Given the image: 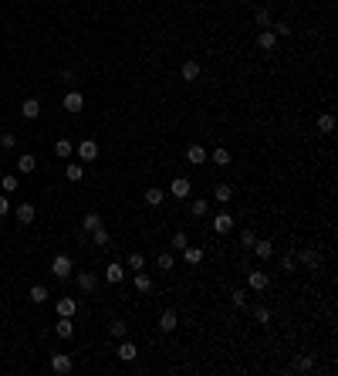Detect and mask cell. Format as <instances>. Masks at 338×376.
I'll return each instance as SVG.
<instances>
[{
	"instance_id": "6da1fadb",
	"label": "cell",
	"mask_w": 338,
	"mask_h": 376,
	"mask_svg": "<svg viewBox=\"0 0 338 376\" xmlns=\"http://www.w3.org/2000/svg\"><path fill=\"white\" fill-rule=\"evenodd\" d=\"M71 271H74L71 258H68V254H54V261H51V275H54V278H68Z\"/></svg>"
},
{
	"instance_id": "7a4b0ae2",
	"label": "cell",
	"mask_w": 338,
	"mask_h": 376,
	"mask_svg": "<svg viewBox=\"0 0 338 376\" xmlns=\"http://www.w3.org/2000/svg\"><path fill=\"white\" fill-rule=\"evenodd\" d=\"M169 193H173V196H176V200H186V196H190V193H193V183H190V180H186V176H176V180H173V183H169Z\"/></svg>"
},
{
	"instance_id": "3957f363",
	"label": "cell",
	"mask_w": 338,
	"mask_h": 376,
	"mask_svg": "<svg viewBox=\"0 0 338 376\" xmlns=\"http://www.w3.org/2000/svg\"><path fill=\"white\" fill-rule=\"evenodd\" d=\"M71 366H74L71 356H65V352H54V356H51V369H54L58 376H68V373H71Z\"/></svg>"
},
{
	"instance_id": "277c9868",
	"label": "cell",
	"mask_w": 338,
	"mask_h": 376,
	"mask_svg": "<svg viewBox=\"0 0 338 376\" xmlns=\"http://www.w3.org/2000/svg\"><path fill=\"white\" fill-rule=\"evenodd\" d=\"M179 329V315H176V309H166L159 315V332H176Z\"/></svg>"
},
{
	"instance_id": "5b68a950",
	"label": "cell",
	"mask_w": 338,
	"mask_h": 376,
	"mask_svg": "<svg viewBox=\"0 0 338 376\" xmlns=\"http://www.w3.org/2000/svg\"><path fill=\"white\" fill-rule=\"evenodd\" d=\"M105 281H108V285H119V281H125V264H119V261L105 264Z\"/></svg>"
},
{
	"instance_id": "8992f818",
	"label": "cell",
	"mask_w": 338,
	"mask_h": 376,
	"mask_svg": "<svg viewBox=\"0 0 338 376\" xmlns=\"http://www.w3.org/2000/svg\"><path fill=\"white\" fill-rule=\"evenodd\" d=\"M247 285L254 288V292H264V288L271 285V275H267V271H247Z\"/></svg>"
},
{
	"instance_id": "52a82bcc",
	"label": "cell",
	"mask_w": 338,
	"mask_h": 376,
	"mask_svg": "<svg viewBox=\"0 0 338 376\" xmlns=\"http://www.w3.org/2000/svg\"><path fill=\"white\" fill-rule=\"evenodd\" d=\"M206 159H210V153L200 146V142H193V146L186 149V163H193V166H203Z\"/></svg>"
},
{
	"instance_id": "ba28073f",
	"label": "cell",
	"mask_w": 338,
	"mask_h": 376,
	"mask_svg": "<svg viewBox=\"0 0 338 376\" xmlns=\"http://www.w3.org/2000/svg\"><path fill=\"white\" fill-rule=\"evenodd\" d=\"M95 156H98V142H95V139L78 142V159H81V163H91Z\"/></svg>"
},
{
	"instance_id": "9c48e42d",
	"label": "cell",
	"mask_w": 338,
	"mask_h": 376,
	"mask_svg": "<svg viewBox=\"0 0 338 376\" xmlns=\"http://www.w3.org/2000/svg\"><path fill=\"white\" fill-rule=\"evenodd\" d=\"M213 230H217V234H230V230H234V217L227 210H220L217 217H213Z\"/></svg>"
},
{
	"instance_id": "30bf717a",
	"label": "cell",
	"mask_w": 338,
	"mask_h": 376,
	"mask_svg": "<svg viewBox=\"0 0 338 376\" xmlns=\"http://www.w3.org/2000/svg\"><path fill=\"white\" fill-rule=\"evenodd\" d=\"M294 261H301L305 268H318V264H322V254L314 251V247H305V251H298V258H294Z\"/></svg>"
},
{
	"instance_id": "8fae6325",
	"label": "cell",
	"mask_w": 338,
	"mask_h": 376,
	"mask_svg": "<svg viewBox=\"0 0 338 376\" xmlns=\"http://www.w3.org/2000/svg\"><path fill=\"white\" fill-rule=\"evenodd\" d=\"M257 48H260V51H267V55H271V51L277 48V34H274L271 27H267V31H260V34H257Z\"/></svg>"
},
{
	"instance_id": "7c38bea8",
	"label": "cell",
	"mask_w": 338,
	"mask_h": 376,
	"mask_svg": "<svg viewBox=\"0 0 338 376\" xmlns=\"http://www.w3.org/2000/svg\"><path fill=\"white\" fill-rule=\"evenodd\" d=\"M54 332L61 335V339H71V335H74V319H71V315H58Z\"/></svg>"
},
{
	"instance_id": "4fadbf2b",
	"label": "cell",
	"mask_w": 338,
	"mask_h": 376,
	"mask_svg": "<svg viewBox=\"0 0 338 376\" xmlns=\"http://www.w3.org/2000/svg\"><path fill=\"white\" fill-rule=\"evenodd\" d=\"M65 109L71 115H78L81 109H85V95H81V92H68V95H65Z\"/></svg>"
},
{
	"instance_id": "5bb4252c",
	"label": "cell",
	"mask_w": 338,
	"mask_h": 376,
	"mask_svg": "<svg viewBox=\"0 0 338 376\" xmlns=\"http://www.w3.org/2000/svg\"><path fill=\"white\" fill-rule=\"evenodd\" d=\"M74 278H78L81 292H95V288H98V275H91V271H78Z\"/></svg>"
},
{
	"instance_id": "9a60e30c",
	"label": "cell",
	"mask_w": 338,
	"mask_h": 376,
	"mask_svg": "<svg viewBox=\"0 0 338 376\" xmlns=\"http://www.w3.org/2000/svg\"><path fill=\"white\" fill-rule=\"evenodd\" d=\"M136 356H139L136 343H132V339H122V346H119V360H122V363H132Z\"/></svg>"
},
{
	"instance_id": "2e32d148",
	"label": "cell",
	"mask_w": 338,
	"mask_h": 376,
	"mask_svg": "<svg viewBox=\"0 0 338 376\" xmlns=\"http://www.w3.org/2000/svg\"><path fill=\"white\" fill-rule=\"evenodd\" d=\"M21 115H24V119H37L41 115V102L37 98H24V102H21Z\"/></svg>"
},
{
	"instance_id": "e0dca14e",
	"label": "cell",
	"mask_w": 338,
	"mask_h": 376,
	"mask_svg": "<svg viewBox=\"0 0 338 376\" xmlns=\"http://www.w3.org/2000/svg\"><path fill=\"white\" fill-rule=\"evenodd\" d=\"M58 315H71L74 319V312H78V298H58Z\"/></svg>"
},
{
	"instance_id": "ac0fdd59",
	"label": "cell",
	"mask_w": 338,
	"mask_h": 376,
	"mask_svg": "<svg viewBox=\"0 0 338 376\" xmlns=\"http://www.w3.org/2000/svg\"><path fill=\"white\" fill-rule=\"evenodd\" d=\"M179 71H183V82H196L200 78V61H183Z\"/></svg>"
},
{
	"instance_id": "d6986e66",
	"label": "cell",
	"mask_w": 338,
	"mask_h": 376,
	"mask_svg": "<svg viewBox=\"0 0 338 376\" xmlns=\"http://www.w3.org/2000/svg\"><path fill=\"white\" fill-rule=\"evenodd\" d=\"M81 227H85V234H91L95 227H102V213H95V210H88L85 217H81Z\"/></svg>"
},
{
	"instance_id": "ffe728a7",
	"label": "cell",
	"mask_w": 338,
	"mask_h": 376,
	"mask_svg": "<svg viewBox=\"0 0 338 376\" xmlns=\"http://www.w3.org/2000/svg\"><path fill=\"white\" fill-rule=\"evenodd\" d=\"M250 251L257 254L260 261H267V258L274 254V244H271V241H254V247H250Z\"/></svg>"
},
{
	"instance_id": "44dd1931",
	"label": "cell",
	"mask_w": 338,
	"mask_h": 376,
	"mask_svg": "<svg viewBox=\"0 0 338 376\" xmlns=\"http://www.w3.org/2000/svg\"><path fill=\"white\" fill-rule=\"evenodd\" d=\"M65 176L71 183H81V180H85V166H81V163H68L65 166Z\"/></svg>"
},
{
	"instance_id": "7402d4cb",
	"label": "cell",
	"mask_w": 338,
	"mask_h": 376,
	"mask_svg": "<svg viewBox=\"0 0 338 376\" xmlns=\"http://www.w3.org/2000/svg\"><path fill=\"white\" fill-rule=\"evenodd\" d=\"M88 237H91V244H98V247H108V244H112V237H108V230H105V227H95Z\"/></svg>"
},
{
	"instance_id": "603a6c76",
	"label": "cell",
	"mask_w": 338,
	"mask_h": 376,
	"mask_svg": "<svg viewBox=\"0 0 338 376\" xmlns=\"http://www.w3.org/2000/svg\"><path fill=\"white\" fill-rule=\"evenodd\" d=\"M17 170H21V173H34V170H37V159H34L31 153H21V159H17Z\"/></svg>"
},
{
	"instance_id": "cb8c5ba5",
	"label": "cell",
	"mask_w": 338,
	"mask_h": 376,
	"mask_svg": "<svg viewBox=\"0 0 338 376\" xmlns=\"http://www.w3.org/2000/svg\"><path fill=\"white\" fill-rule=\"evenodd\" d=\"M179 254L186 258V264H200V261H203V251H200V247H193V244H186Z\"/></svg>"
},
{
	"instance_id": "d4e9b609",
	"label": "cell",
	"mask_w": 338,
	"mask_h": 376,
	"mask_svg": "<svg viewBox=\"0 0 338 376\" xmlns=\"http://www.w3.org/2000/svg\"><path fill=\"white\" fill-rule=\"evenodd\" d=\"M162 200H166V190H159V187L145 190V204H149V207H159Z\"/></svg>"
},
{
	"instance_id": "484cf974",
	"label": "cell",
	"mask_w": 338,
	"mask_h": 376,
	"mask_svg": "<svg viewBox=\"0 0 338 376\" xmlns=\"http://www.w3.org/2000/svg\"><path fill=\"white\" fill-rule=\"evenodd\" d=\"M136 292H153V278L145 275V271H136Z\"/></svg>"
},
{
	"instance_id": "4316f807",
	"label": "cell",
	"mask_w": 338,
	"mask_h": 376,
	"mask_svg": "<svg viewBox=\"0 0 338 376\" xmlns=\"http://www.w3.org/2000/svg\"><path fill=\"white\" fill-rule=\"evenodd\" d=\"M27 295H31L34 305H44V302H48V288H44V285H31V292H27Z\"/></svg>"
},
{
	"instance_id": "83f0119b",
	"label": "cell",
	"mask_w": 338,
	"mask_h": 376,
	"mask_svg": "<svg viewBox=\"0 0 338 376\" xmlns=\"http://www.w3.org/2000/svg\"><path fill=\"white\" fill-rule=\"evenodd\" d=\"M190 210H193V217H206V213H210V200H206V196H196Z\"/></svg>"
},
{
	"instance_id": "f1b7e54d",
	"label": "cell",
	"mask_w": 338,
	"mask_h": 376,
	"mask_svg": "<svg viewBox=\"0 0 338 376\" xmlns=\"http://www.w3.org/2000/svg\"><path fill=\"white\" fill-rule=\"evenodd\" d=\"M108 332H112L115 339H125V335H129V326H125L122 319H112V322H108Z\"/></svg>"
},
{
	"instance_id": "f546056e",
	"label": "cell",
	"mask_w": 338,
	"mask_h": 376,
	"mask_svg": "<svg viewBox=\"0 0 338 376\" xmlns=\"http://www.w3.org/2000/svg\"><path fill=\"white\" fill-rule=\"evenodd\" d=\"M17 221H21V224H31L34 221V204H21V207H17Z\"/></svg>"
},
{
	"instance_id": "4dcf8cb0",
	"label": "cell",
	"mask_w": 338,
	"mask_h": 376,
	"mask_svg": "<svg viewBox=\"0 0 338 376\" xmlns=\"http://www.w3.org/2000/svg\"><path fill=\"white\" fill-rule=\"evenodd\" d=\"M318 129H322V132H335V115L322 112V115H318Z\"/></svg>"
},
{
	"instance_id": "1f68e13d",
	"label": "cell",
	"mask_w": 338,
	"mask_h": 376,
	"mask_svg": "<svg viewBox=\"0 0 338 376\" xmlns=\"http://www.w3.org/2000/svg\"><path fill=\"white\" fill-rule=\"evenodd\" d=\"M54 153H58V156H61V159H68V156H71V153H74V146H71V139H58V142H54Z\"/></svg>"
},
{
	"instance_id": "d6a6232c",
	"label": "cell",
	"mask_w": 338,
	"mask_h": 376,
	"mask_svg": "<svg viewBox=\"0 0 338 376\" xmlns=\"http://www.w3.org/2000/svg\"><path fill=\"white\" fill-rule=\"evenodd\" d=\"M213 196H217L220 204H227V200H230V196H234V187H230V183H220V187L213 190Z\"/></svg>"
},
{
	"instance_id": "836d02e7",
	"label": "cell",
	"mask_w": 338,
	"mask_h": 376,
	"mask_svg": "<svg viewBox=\"0 0 338 376\" xmlns=\"http://www.w3.org/2000/svg\"><path fill=\"white\" fill-rule=\"evenodd\" d=\"M311 356H298V360H294V363H291V369H294V373H308V369H311Z\"/></svg>"
},
{
	"instance_id": "e575fe53",
	"label": "cell",
	"mask_w": 338,
	"mask_h": 376,
	"mask_svg": "<svg viewBox=\"0 0 338 376\" xmlns=\"http://www.w3.org/2000/svg\"><path fill=\"white\" fill-rule=\"evenodd\" d=\"M210 159H213V166H230V153H227V149H213Z\"/></svg>"
},
{
	"instance_id": "d590c367",
	"label": "cell",
	"mask_w": 338,
	"mask_h": 376,
	"mask_svg": "<svg viewBox=\"0 0 338 376\" xmlns=\"http://www.w3.org/2000/svg\"><path fill=\"white\" fill-rule=\"evenodd\" d=\"M0 187H4V193H14V190L21 187V180H17L14 173H7V176H4V180H0Z\"/></svg>"
},
{
	"instance_id": "8d00e7d4",
	"label": "cell",
	"mask_w": 338,
	"mask_h": 376,
	"mask_svg": "<svg viewBox=\"0 0 338 376\" xmlns=\"http://www.w3.org/2000/svg\"><path fill=\"white\" fill-rule=\"evenodd\" d=\"M156 264H159L162 271H169V268H173V254H169V251H159V254H156Z\"/></svg>"
},
{
	"instance_id": "74e56055",
	"label": "cell",
	"mask_w": 338,
	"mask_h": 376,
	"mask_svg": "<svg viewBox=\"0 0 338 376\" xmlns=\"http://www.w3.org/2000/svg\"><path fill=\"white\" fill-rule=\"evenodd\" d=\"M271 31L277 34V38H291V24H288V21H277V24H271Z\"/></svg>"
},
{
	"instance_id": "f35d334b",
	"label": "cell",
	"mask_w": 338,
	"mask_h": 376,
	"mask_svg": "<svg viewBox=\"0 0 338 376\" xmlns=\"http://www.w3.org/2000/svg\"><path fill=\"white\" fill-rule=\"evenodd\" d=\"M14 146H17L14 132H0V149H14Z\"/></svg>"
},
{
	"instance_id": "ab89813d",
	"label": "cell",
	"mask_w": 338,
	"mask_h": 376,
	"mask_svg": "<svg viewBox=\"0 0 338 376\" xmlns=\"http://www.w3.org/2000/svg\"><path fill=\"white\" fill-rule=\"evenodd\" d=\"M257 24H260V31H267V27L274 24V21H271V10H267V7H264V10H257Z\"/></svg>"
},
{
	"instance_id": "60d3db41",
	"label": "cell",
	"mask_w": 338,
	"mask_h": 376,
	"mask_svg": "<svg viewBox=\"0 0 338 376\" xmlns=\"http://www.w3.org/2000/svg\"><path fill=\"white\" fill-rule=\"evenodd\" d=\"M142 264H145V258H142L139 251H132V254H129V268H132V271H142Z\"/></svg>"
},
{
	"instance_id": "b9f144b4",
	"label": "cell",
	"mask_w": 338,
	"mask_h": 376,
	"mask_svg": "<svg viewBox=\"0 0 338 376\" xmlns=\"http://www.w3.org/2000/svg\"><path fill=\"white\" fill-rule=\"evenodd\" d=\"M186 244H190V237H186L183 230H176V234H173V247H176V251H183Z\"/></svg>"
},
{
	"instance_id": "7bdbcfd3",
	"label": "cell",
	"mask_w": 338,
	"mask_h": 376,
	"mask_svg": "<svg viewBox=\"0 0 338 376\" xmlns=\"http://www.w3.org/2000/svg\"><path fill=\"white\" fill-rule=\"evenodd\" d=\"M254 319H257L260 326H267V322H271V312H267L264 305H257V309H254Z\"/></svg>"
},
{
	"instance_id": "ee69618b",
	"label": "cell",
	"mask_w": 338,
	"mask_h": 376,
	"mask_svg": "<svg viewBox=\"0 0 338 376\" xmlns=\"http://www.w3.org/2000/svg\"><path fill=\"white\" fill-rule=\"evenodd\" d=\"M234 305L237 309H247V292L243 288H234Z\"/></svg>"
},
{
	"instance_id": "f6af8a7d",
	"label": "cell",
	"mask_w": 338,
	"mask_h": 376,
	"mask_svg": "<svg viewBox=\"0 0 338 376\" xmlns=\"http://www.w3.org/2000/svg\"><path fill=\"white\" fill-rule=\"evenodd\" d=\"M254 241H257V234H254V230H240V244L243 247H254Z\"/></svg>"
},
{
	"instance_id": "bcb514c9",
	"label": "cell",
	"mask_w": 338,
	"mask_h": 376,
	"mask_svg": "<svg viewBox=\"0 0 338 376\" xmlns=\"http://www.w3.org/2000/svg\"><path fill=\"white\" fill-rule=\"evenodd\" d=\"M281 268H284V271H294V268H298V261H294L291 254H281Z\"/></svg>"
},
{
	"instance_id": "7dc6e473",
	"label": "cell",
	"mask_w": 338,
	"mask_h": 376,
	"mask_svg": "<svg viewBox=\"0 0 338 376\" xmlns=\"http://www.w3.org/2000/svg\"><path fill=\"white\" fill-rule=\"evenodd\" d=\"M10 210V200H7V193H0V217Z\"/></svg>"
}]
</instances>
